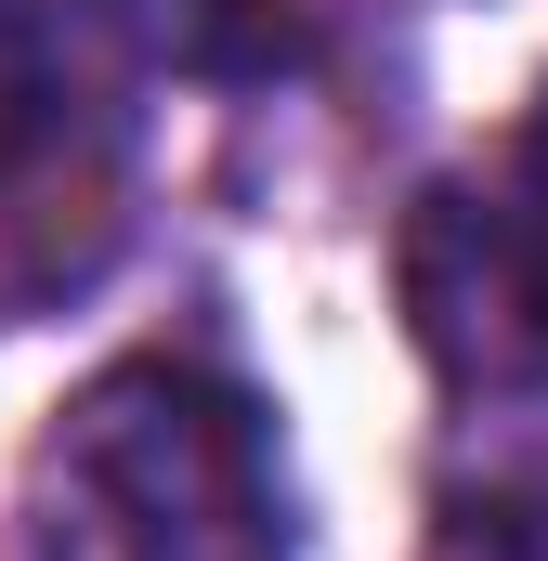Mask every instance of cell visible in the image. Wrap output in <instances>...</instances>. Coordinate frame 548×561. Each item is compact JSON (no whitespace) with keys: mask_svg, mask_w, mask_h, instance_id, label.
<instances>
[{"mask_svg":"<svg viewBox=\"0 0 548 561\" xmlns=\"http://www.w3.org/2000/svg\"><path fill=\"white\" fill-rule=\"evenodd\" d=\"M406 327L457 392L548 379V105L406 222Z\"/></svg>","mask_w":548,"mask_h":561,"instance_id":"obj_2","label":"cell"},{"mask_svg":"<svg viewBox=\"0 0 548 561\" xmlns=\"http://www.w3.org/2000/svg\"><path fill=\"white\" fill-rule=\"evenodd\" d=\"M13 561H287L262 419L196 366H105L26 457Z\"/></svg>","mask_w":548,"mask_h":561,"instance_id":"obj_1","label":"cell"},{"mask_svg":"<svg viewBox=\"0 0 548 561\" xmlns=\"http://www.w3.org/2000/svg\"><path fill=\"white\" fill-rule=\"evenodd\" d=\"M53 118V39H39V0H0V170L39 144Z\"/></svg>","mask_w":548,"mask_h":561,"instance_id":"obj_3","label":"cell"}]
</instances>
